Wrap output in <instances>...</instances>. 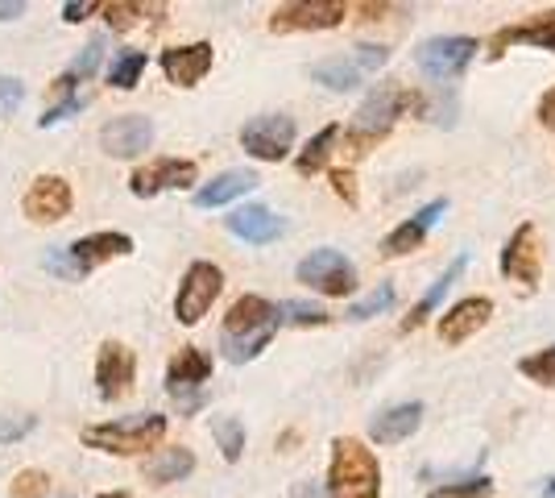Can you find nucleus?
<instances>
[{"label":"nucleus","mask_w":555,"mask_h":498,"mask_svg":"<svg viewBox=\"0 0 555 498\" xmlns=\"http://www.w3.org/2000/svg\"><path fill=\"white\" fill-rule=\"evenodd\" d=\"M278 332V308L261 295H241L224 316V332H220V349L232 366L254 361Z\"/></svg>","instance_id":"1"},{"label":"nucleus","mask_w":555,"mask_h":498,"mask_svg":"<svg viewBox=\"0 0 555 498\" xmlns=\"http://www.w3.org/2000/svg\"><path fill=\"white\" fill-rule=\"evenodd\" d=\"M327 495L332 498H382V465H377L373 449H365L357 436L332 440Z\"/></svg>","instance_id":"2"},{"label":"nucleus","mask_w":555,"mask_h":498,"mask_svg":"<svg viewBox=\"0 0 555 498\" xmlns=\"http://www.w3.org/2000/svg\"><path fill=\"white\" fill-rule=\"evenodd\" d=\"M411 108H418V95L411 92V88H402V84H382V88L357 108V117H352V129L345 133L348 154H365L373 142H382V138L390 133L393 120L406 117Z\"/></svg>","instance_id":"3"},{"label":"nucleus","mask_w":555,"mask_h":498,"mask_svg":"<svg viewBox=\"0 0 555 498\" xmlns=\"http://www.w3.org/2000/svg\"><path fill=\"white\" fill-rule=\"evenodd\" d=\"M79 440L88 449L113 452V457H133V452L158 449L166 440V416L145 411V416H129V420H113V424H92L79 432Z\"/></svg>","instance_id":"4"},{"label":"nucleus","mask_w":555,"mask_h":498,"mask_svg":"<svg viewBox=\"0 0 555 498\" xmlns=\"http://www.w3.org/2000/svg\"><path fill=\"white\" fill-rule=\"evenodd\" d=\"M125 254H133V238H125V233H92V238H79L70 250H54L47 258V266L59 279L79 283V279L92 274L95 266H104V261H113V258H125Z\"/></svg>","instance_id":"5"},{"label":"nucleus","mask_w":555,"mask_h":498,"mask_svg":"<svg viewBox=\"0 0 555 498\" xmlns=\"http://www.w3.org/2000/svg\"><path fill=\"white\" fill-rule=\"evenodd\" d=\"M390 63V50L386 47H357L352 54H332V59H320L311 67V79L324 84L327 92H352L361 88L373 72H382Z\"/></svg>","instance_id":"6"},{"label":"nucleus","mask_w":555,"mask_h":498,"mask_svg":"<svg viewBox=\"0 0 555 498\" xmlns=\"http://www.w3.org/2000/svg\"><path fill=\"white\" fill-rule=\"evenodd\" d=\"M220 286H224L220 266H211V261H191L183 283H179V295H175V316H179V324H186V329L199 324L211 311V304H216Z\"/></svg>","instance_id":"7"},{"label":"nucleus","mask_w":555,"mask_h":498,"mask_svg":"<svg viewBox=\"0 0 555 498\" xmlns=\"http://www.w3.org/2000/svg\"><path fill=\"white\" fill-rule=\"evenodd\" d=\"M211 379V357L195 345H186L175 354V361L166 366V391L179 399L183 411H195L204 404V382Z\"/></svg>","instance_id":"8"},{"label":"nucleus","mask_w":555,"mask_h":498,"mask_svg":"<svg viewBox=\"0 0 555 498\" xmlns=\"http://www.w3.org/2000/svg\"><path fill=\"white\" fill-rule=\"evenodd\" d=\"M502 274H506L509 283H522L527 291L539 286V274H543V241H539V229H534L531 220L509 233L506 250H502Z\"/></svg>","instance_id":"9"},{"label":"nucleus","mask_w":555,"mask_h":498,"mask_svg":"<svg viewBox=\"0 0 555 498\" xmlns=\"http://www.w3.org/2000/svg\"><path fill=\"white\" fill-rule=\"evenodd\" d=\"M299 283L320 295H348L357 286V266L340 250H315L299 261Z\"/></svg>","instance_id":"10"},{"label":"nucleus","mask_w":555,"mask_h":498,"mask_svg":"<svg viewBox=\"0 0 555 498\" xmlns=\"http://www.w3.org/2000/svg\"><path fill=\"white\" fill-rule=\"evenodd\" d=\"M473 59H477V42L473 38H427L415 54L418 72L427 75V79H440V84L464 75V67Z\"/></svg>","instance_id":"11"},{"label":"nucleus","mask_w":555,"mask_h":498,"mask_svg":"<svg viewBox=\"0 0 555 498\" xmlns=\"http://www.w3.org/2000/svg\"><path fill=\"white\" fill-rule=\"evenodd\" d=\"M348 17L345 0H295V4H282L270 17L274 34H299V29H336Z\"/></svg>","instance_id":"12"},{"label":"nucleus","mask_w":555,"mask_h":498,"mask_svg":"<svg viewBox=\"0 0 555 498\" xmlns=\"http://www.w3.org/2000/svg\"><path fill=\"white\" fill-rule=\"evenodd\" d=\"M241 145L261 158V163H282L295 145V120L282 117V113H270V117H254L245 129H241Z\"/></svg>","instance_id":"13"},{"label":"nucleus","mask_w":555,"mask_h":498,"mask_svg":"<svg viewBox=\"0 0 555 498\" xmlns=\"http://www.w3.org/2000/svg\"><path fill=\"white\" fill-rule=\"evenodd\" d=\"M150 145H154V120L141 117V113L113 117L100 129V150L113 154V158H138Z\"/></svg>","instance_id":"14"},{"label":"nucleus","mask_w":555,"mask_h":498,"mask_svg":"<svg viewBox=\"0 0 555 498\" xmlns=\"http://www.w3.org/2000/svg\"><path fill=\"white\" fill-rule=\"evenodd\" d=\"M70 204H75V195H70V183L63 175H38L34 188L25 191L22 213L34 225H54V220H63L70 213Z\"/></svg>","instance_id":"15"},{"label":"nucleus","mask_w":555,"mask_h":498,"mask_svg":"<svg viewBox=\"0 0 555 498\" xmlns=\"http://www.w3.org/2000/svg\"><path fill=\"white\" fill-rule=\"evenodd\" d=\"M138 379V357L133 349H125L120 341H104L100 357H95V391L100 399H120Z\"/></svg>","instance_id":"16"},{"label":"nucleus","mask_w":555,"mask_h":498,"mask_svg":"<svg viewBox=\"0 0 555 498\" xmlns=\"http://www.w3.org/2000/svg\"><path fill=\"white\" fill-rule=\"evenodd\" d=\"M195 179H199V166L191 163V158H158V163H150V166H141V170H133L129 188H133V195L150 200V195H158V191L191 188Z\"/></svg>","instance_id":"17"},{"label":"nucleus","mask_w":555,"mask_h":498,"mask_svg":"<svg viewBox=\"0 0 555 498\" xmlns=\"http://www.w3.org/2000/svg\"><path fill=\"white\" fill-rule=\"evenodd\" d=\"M489 316H493V299H486V295H473V299L452 304L440 320V341L443 345H461V341H468L477 329H486Z\"/></svg>","instance_id":"18"},{"label":"nucleus","mask_w":555,"mask_h":498,"mask_svg":"<svg viewBox=\"0 0 555 498\" xmlns=\"http://www.w3.org/2000/svg\"><path fill=\"white\" fill-rule=\"evenodd\" d=\"M543 47V50H555V9L552 13H539L534 22L527 25H506V29H498L493 38H489V59H502L509 47Z\"/></svg>","instance_id":"19"},{"label":"nucleus","mask_w":555,"mask_h":498,"mask_svg":"<svg viewBox=\"0 0 555 498\" xmlns=\"http://www.w3.org/2000/svg\"><path fill=\"white\" fill-rule=\"evenodd\" d=\"M211 72V47L208 42H191V47L163 50V75L175 88H195Z\"/></svg>","instance_id":"20"},{"label":"nucleus","mask_w":555,"mask_h":498,"mask_svg":"<svg viewBox=\"0 0 555 498\" xmlns=\"http://www.w3.org/2000/svg\"><path fill=\"white\" fill-rule=\"evenodd\" d=\"M229 225L232 238L249 241V245H270L286 233V220L274 216L270 208H261V204H245V208H232V216L224 220Z\"/></svg>","instance_id":"21"},{"label":"nucleus","mask_w":555,"mask_h":498,"mask_svg":"<svg viewBox=\"0 0 555 498\" xmlns=\"http://www.w3.org/2000/svg\"><path fill=\"white\" fill-rule=\"evenodd\" d=\"M448 213V200H431L427 208H418L411 220H402L398 229H393L390 238L382 241V250H386V258H402V254H415L418 245L427 241V233H431V225L440 220V216Z\"/></svg>","instance_id":"22"},{"label":"nucleus","mask_w":555,"mask_h":498,"mask_svg":"<svg viewBox=\"0 0 555 498\" xmlns=\"http://www.w3.org/2000/svg\"><path fill=\"white\" fill-rule=\"evenodd\" d=\"M423 424V404H393L382 416H373L370 436L377 445H398V440H411Z\"/></svg>","instance_id":"23"},{"label":"nucleus","mask_w":555,"mask_h":498,"mask_svg":"<svg viewBox=\"0 0 555 498\" xmlns=\"http://www.w3.org/2000/svg\"><path fill=\"white\" fill-rule=\"evenodd\" d=\"M261 179H257V170H245V166H236V170H224V175H216L211 183L195 191V208H220V204H232V200H241V195H249Z\"/></svg>","instance_id":"24"},{"label":"nucleus","mask_w":555,"mask_h":498,"mask_svg":"<svg viewBox=\"0 0 555 498\" xmlns=\"http://www.w3.org/2000/svg\"><path fill=\"white\" fill-rule=\"evenodd\" d=\"M464 266H468V254H461V258H452V266L443 270V274H440V279H436V283L427 286V295H423V299H418L415 308H411V316L402 320V332H415L418 324H423V320L431 316V311L440 308V299H443V295H448V286H452V283H456V279H461V274H464Z\"/></svg>","instance_id":"25"},{"label":"nucleus","mask_w":555,"mask_h":498,"mask_svg":"<svg viewBox=\"0 0 555 498\" xmlns=\"http://www.w3.org/2000/svg\"><path fill=\"white\" fill-rule=\"evenodd\" d=\"M191 470H195V452L191 449H158L145 461V482L170 486V482H183Z\"/></svg>","instance_id":"26"},{"label":"nucleus","mask_w":555,"mask_h":498,"mask_svg":"<svg viewBox=\"0 0 555 498\" xmlns=\"http://www.w3.org/2000/svg\"><path fill=\"white\" fill-rule=\"evenodd\" d=\"M340 142V125H324L311 142L302 145V154H299V175H320L327 166V158H332V145Z\"/></svg>","instance_id":"27"},{"label":"nucleus","mask_w":555,"mask_h":498,"mask_svg":"<svg viewBox=\"0 0 555 498\" xmlns=\"http://www.w3.org/2000/svg\"><path fill=\"white\" fill-rule=\"evenodd\" d=\"M145 50H120V59L113 63V72H108V84H113L116 92H129V88H138L141 75H145Z\"/></svg>","instance_id":"28"},{"label":"nucleus","mask_w":555,"mask_h":498,"mask_svg":"<svg viewBox=\"0 0 555 498\" xmlns=\"http://www.w3.org/2000/svg\"><path fill=\"white\" fill-rule=\"evenodd\" d=\"M211 436H216V445L224 452V461H241V452H245V424H241V420L216 416V420H211Z\"/></svg>","instance_id":"29"},{"label":"nucleus","mask_w":555,"mask_h":498,"mask_svg":"<svg viewBox=\"0 0 555 498\" xmlns=\"http://www.w3.org/2000/svg\"><path fill=\"white\" fill-rule=\"evenodd\" d=\"M332 316L324 308H315V304H278V324H299V329H320L327 324Z\"/></svg>","instance_id":"30"},{"label":"nucleus","mask_w":555,"mask_h":498,"mask_svg":"<svg viewBox=\"0 0 555 498\" xmlns=\"http://www.w3.org/2000/svg\"><path fill=\"white\" fill-rule=\"evenodd\" d=\"M518 374H527L531 382L539 386H552L555 391V345L552 349H543V354H531L518 361Z\"/></svg>","instance_id":"31"},{"label":"nucleus","mask_w":555,"mask_h":498,"mask_svg":"<svg viewBox=\"0 0 555 498\" xmlns=\"http://www.w3.org/2000/svg\"><path fill=\"white\" fill-rule=\"evenodd\" d=\"M489 495H493V482L489 477H464V482L436 486L427 498H489Z\"/></svg>","instance_id":"32"},{"label":"nucleus","mask_w":555,"mask_h":498,"mask_svg":"<svg viewBox=\"0 0 555 498\" xmlns=\"http://www.w3.org/2000/svg\"><path fill=\"white\" fill-rule=\"evenodd\" d=\"M393 304V286L390 283H382V286H373L365 299H357L352 308H348V320H370V316H377V311H386Z\"/></svg>","instance_id":"33"},{"label":"nucleus","mask_w":555,"mask_h":498,"mask_svg":"<svg viewBox=\"0 0 555 498\" xmlns=\"http://www.w3.org/2000/svg\"><path fill=\"white\" fill-rule=\"evenodd\" d=\"M100 63H104V42L95 38V42H88V47L79 50V59L67 67V79H75V84H79V79H92V75L100 72Z\"/></svg>","instance_id":"34"},{"label":"nucleus","mask_w":555,"mask_h":498,"mask_svg":"<svg viewBox=\"0 0 555 498\" xmlns=\"http://www.w3.org/2000/svg\"><path fill=\"white\" fill-rule=\"evenodd\" d=\"M95 13L113 25V29H129V25L141 17V4H129V0H108V4H100Z\"/></svg>","instance_id":"35"},{"label":"nucleus","mask_w":555,"mask_h":498,"mask_svg":"<svg viewBox=\"0 0 555 498\" xmlns=\"http://www.w3.org/2000/svg\"><path fill=\"white\" fill-rule=\"evenodd\" d=\"M50 477L42 470H22L17 482H13V498H47Z\"/></svg>","instance_id":"36"},{"label":"nucleus","mask_w":555,"mask_h":498,"mask_svg":"<svg viewBox=\"0 0 555 498\" xmlns=\"http://www.w3.org/2000/svg\"><path fill=\"white\" fill-rule=\"evenodd\" d=\"M38 427L34 416H0V445H17Z\"/></svg>","instance_id":"37"},{"label":"nucleus","mask_w":555,"mask_h":498,"mask_svg":"<svg viewBox=\"0 0 555 498\" xmlns=\"http://www.w3.org/2000/svg\"><path fill=\"white\" fill-rule=\"evenodd\" d=\"M25 100V84L13 75H0V117H13Z\"/></svg>","instance_id":"38"},{"label":"nucleus","mask_w":555,"mask_h":498,"mask_svg":"<svg viewBox=\"0 0 555 498\" xmlns=\"http://www.w3.org/2000/svg\"><path fill=\"white\" fill-rule=\"evenodd\" d=\"M332 188H336V195H340L345 204L357 208V175H352L348 166H336V170H332Z\"/></svg>","instance_id":"39"},{"label":"nucleus","mask_w":555,"mask_h":498,"mask_svg":"<svg viewBox=\"0 0 555 498\" xmlns=\"http://www.w3.org/2000/svg\"><path fill=\"white\" fill-rule=\"evenodd\" d=\"M79 108H83V100H75V95H70L67 104H59V108H50L47 117H42V125H59V120H67V117H75V113H79Z\"/></svg>","instance_id":"40"},{"label":"nucleus","mask_w":555,"mask_h":498,"mask_svg":"<svg viewBox=\"0 0 555 498\" xmlns=\"http://www.w3.org/2000/svg\"><path fill=\"white\" fill-rule=\"evenodd\" d=\"M539 125L555 133V88L552 92H543V100H539Z\"/></svg>","instance_id":"41"},{"label":"nucleus","mask_w":555,"mask_h":498,"mask_svg":"<svg viewBox=\"0 0 555 498\" xmlns=\"http://www.w3.org/2000/svg\"><path fill=\"white\" fill-rule=\"evenodd\" d=\"M25 9H29L25 0H0V22H17Z\"/></svg>","instance_id":"42"},{"label":"nucleus","mask_w":555,"mask_h":498,"mask_svg":"<svg viewBox=\"0 0 555 498\" xmlns=\"http://www.w3.org/2000/svg\"><path fill=\"white\" fill-rule=\"evenodd\" d=\"M88 13H95V4H63V22H83Z\"/></svg>","instance_id":"43"},{"label":"nucleus","mask_w":555,"mask_h":498,"mask_svg":"<svg viewBox=\"0 0 555 498\" xmlns=\"http://www.w3.org/2000/svg\"><path fill=\"white\" fill-rule=\"evenodd\" d=\"M100 498H133L129 490H113V495H100Z\"/></svg>","instance_id":"44"},{"label":"nucleus","mask_w":555,"mask_h":498,"mask_svg":"<svg viewBox=\"0 0 555 498\" xmlns=\"http://www.w3.org/2000/svg\"><path fill=\"white\" fill-rule=\"evenodd\" d=\"M543 498H555V477L547 482V490H543Z\"/></svg>","instance_id":"45"},{"label":"nucleus","mask_w":555,"mask_h":498,"mask_svg":"<svg viewBox=\"0 0 555 498\" xmlns=\"http://www.w3.org/2000/svg\"><path fill=\"white\" fill-rule=\"evenodd\" d=\"M59 498H75V495H59Z\"/></svg>","instance_id":"46"}]
</instances>
